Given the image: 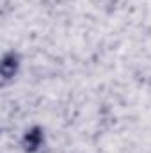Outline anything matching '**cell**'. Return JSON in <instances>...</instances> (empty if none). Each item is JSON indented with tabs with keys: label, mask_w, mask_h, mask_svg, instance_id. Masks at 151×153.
<instances>
[{
	"label": "cell",
	"mask_w": 151,
	"mask_h": 153,
	"mask_svg": "<svg viewBox=\"0 0 151 153\" xmlns=\"http://www.w3.org/2000/svg\"><path fill=\"white\" fill-rule=\"evenodd\" d=\"M16 70V59L14 57H7L4 62H2V73L4 76H11Z\"/></svg>",
	"instance_id": "obj_2"
},
{
	"label": "cell",
	"mask_w": 151,
	"mask_h": 153,
	"mask_svg": "<svg viewBox=\"0 0 151 153\" xmlns=\"http://www.w3.org/2000/svg\"><path fill=\"white\" fill-rule=\"evenodd\" d=\"M39 143H41V134H39V130H32L29 135H27V139H25V144H27V150H36L39 146Z\"/></svg>",
	"instance_id": "obj_1"
}]
</instances>
